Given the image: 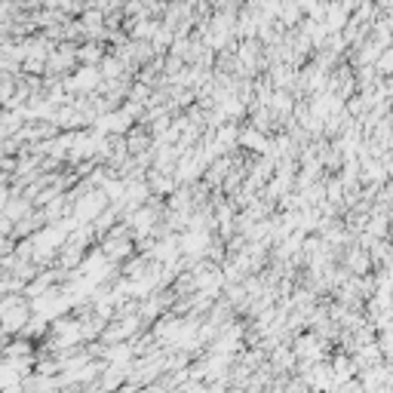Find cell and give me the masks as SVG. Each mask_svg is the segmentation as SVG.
Returning a JSON list of instances; mask_svg holds the SVG:
<instances>
[{
	"instance_id": "obj_1",
	"label": "cell",
	"mask_w": 393,
	"mask_h": 393,
	"mask_svg": "<svg viewBox=\"0 0 393 393\" xmlns=\"http://www.w3.org/2000/svg\"><path fill=\"white\" fill-rule=\"evenodd\" d=\"M0 310H3V335L6 338H10L12 332H22V329L28 326L31 314H34V307L25 298H19V295H6Z\"/></svg>"
},
{
	"instance_id": "obj_2",
	"label": "cell",
	"mask_w": 393,
	"mask_h": 393,
	"mask_svg": "<svg viewBox=\"0 0 393 393\" xmlns=\"http://www.w3.org/2000/svg\"><path fill=\"white\" fill-rule=\"evenodd\" d=\"M102 249H105V252H108V258H114V261L129 258V255H133V240H129L126 233H123V227H114V231L105 237Z\"/></svg>"
},
{
	"instance_id": "obj_3",
	"label": "cell",
	"mask_w": 393,
	"mask_h": 393,
	"mask_svg": "<svg viewBox=\"0 0 393 393\" xmlns=\"http://www.w3.org/2000/svg\"><path fill=\"white\" fill-rule=\"evenodd\" d=\"M99 84H102V71H99V68H93V65L65 80V86L74 89V93H84V89H93V86H99Z\"/></svg>"
},
{
	"instance_id": "obj_4",
	"label": "cell",
	"mask_w": 393,
	"mask_h": 393,
	"mask_svg": "<svg viewBox=\"0 0 393 393\" xmlns=\"http://www.w3.org/2000/svg\"><path fill=\"white\" fill-rule=\"evenodd\" d=\"M344 267L354 274H365L372 267V258H369V249H350L344 255Z\"/></svg>"
},
{
	"instance_id": "obj_5",
	"label": "cell",
	"mask_w": 393,
	"mask_h": 393,
	"mask_svg": "<svg viewBox=\"0 0 393 393\" xmlns=\"http://www.w3.org/2000/svg\"><path fill=\"white\" fill-rule=\"evenodd\" d=\"M77 56H80V61H102V46H95V44H86V46H80L77 50Z\"/></svg>"
},
{
	"instance_id": "obj_6",
	"label": "cell",
	"mask_w": 393,
	"mask_h": 393,
	"mask_svg": "<svg viewBox=\"0 0 393 393\" xmlns=\"http://www.w3.org/2000/svg\"><path fill=\"white\" fill-rule=\"evenodd\" d=\"M375 68H378L381 74H393V50H384L381 59L375 61Z\"/></svg>"
}]
</instances>
